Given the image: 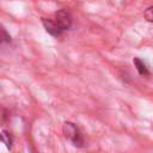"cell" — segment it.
<instances>
[{
  "label": "cell",
  "mask_w": 153,
  "mask_h": 153,
  "mask_svg": "<svg viewBox=\"0 0 153 153\" xmlns=\"http://www.w3.org/2000/svg\"><path fill=\"white\" fill-rule=\"evenodd\" d=\"M42 24H43L45 31L49 35H51L53 37H60L62 35L61 30L56 26L54 19H51V18H42Z\"/></svg>",
  "instance_id": "3"
},
{
  "label": "cell",
  "mask_w": 153,
  "mask_h": 153,
  "mask_svg": "<svg viewBox=\"0 0 153 153\" xmlns=\"http://www.w3.org/2000/svg\"><path fill=\"white\" fill-rule=\"evenodd\" d=\"M0 141L2 143H5V146L7 147V149L12 148V143H13V136L8 130L1 129L0 130Z\"/></svg>",
  "instance_id": "5"
},
{
  "label": "cell",
  "mask_w": 153,
  "mask_h": 153,
  "mask_svg": "<svg viewBox=\"0 0 153 153\" xmlns=\"http://www.w3.org/2000/svg\"><path fill=\"white\" fill-rule=\"evenodd\" d=\"M12 38L11 35L7 32V30L0 24V44H8L11 43Z\"/></svg>",
  "instance_id": "6"
},
{
  "label": "cell",
  "mask_w": 153,
  "mask_h": 153,
  "mask_svg": "<svg viewBox=\"0 0 153 153\" xmlns=\"http://www.w3.org/2000/svg\"><path fill=\"white\" fill-rule=\"evenodd\" d=\"M133 62H134L135 68H136V71H137V73H139L140 75H142V76H148V75L151 74L148 67L146 66V63H145L141 59H139V57H134Z\"/></svg>",
  "instance_id": "4"
},
{
  "label": "cell",
  "mask_w": 153,
  "mask_h": 153,
  "mask_svg": "<svg viewBox=\"0 0 153 153\" xmlns=\"http://www.w3.org/2000/svg\"><path fill=\"white\" fill-rule=\"evenodd\" d=\"M62 131H63V135L67 140L71 141V143L78 148H82L85 146V139H84V135L80 130V128L71 122V121H66L62 126Z\"/></svg>",
  "instance_id": "1"
},
{
  "label": "cell",
  "mask_w": 153,
  "mask_h": 153,
  "mask_svg": "<svg viewBox=\"0 0 153 153\" xmlns=\"http://www.w3.org/2000/svg\"><path fill=\"white\" fill-rule=\"evenodd\" d=\"M143 17H145V19L147 22L153 23V6H149V7L146 8V11L143 13Z\"/></svg>",
  "instance_id": "7"
},
{
  "label": "cell",
  "mask_w": 153,
  "mask_h": 153,
  "mask_svg": "<svg viewBox=\"0 0 153 153\" xmlns=\"http://www.w3.org/2000/svg\"><path fill=\"white\" fill-rule=\"evenodd\" d=\"M54 22H55L56 26L61 30L62 33L65 31L69 30L71 26H72V23H73V18H72V14H71L68 8H61V10H59L55 13Z\"/></svg>",
  "instance_id": "2"
}]
</instances>
